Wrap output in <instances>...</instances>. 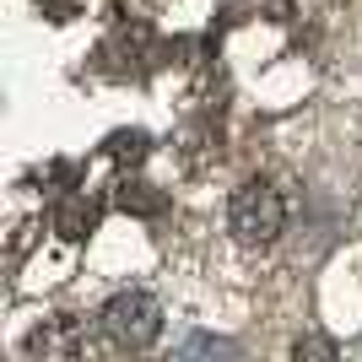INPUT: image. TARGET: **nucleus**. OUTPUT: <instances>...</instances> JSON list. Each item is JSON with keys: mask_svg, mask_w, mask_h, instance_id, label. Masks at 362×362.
<instances>
[{"mask_svg": "<svg viewBox=\"0 0 362 362\" xmlns=\"http://www.w3.org/2000/svg\"><path fill=\"white\" fill-rule=\"evenodd\" d=\"M98 325H103V335L114 346L141 351V346H151V341L163 335V303L151 298L146 287H124V292H114V298L103 303Z\"/></svg>", "mask_w": 362, "mask_h": 362, "instance_id": "1", "label": "nucleus"}, {"mask_svg": "<svg viewBox=\"0 0 362 362\" xmlns=\"http://www.w3.org/2000/svg\"><path fill=\"white\" fill-rule=\"evenodd\" d=\"M227 216H233V233H238L243 243H271L276 233L287 227V200H281V189H276L271 179H243L238 189H233Z\"/></svg>", "mask_w": 362, "mask_h": 362, "instance_id": "2", "label": "nucleus"}, {"mask_svg": "<svg viewBox=\"0 0 362 362\" xmlns=\"http://www.w3.org/2000/svg\"><path fill=\"white\" fill-rule=\"evenodd\" d=\"M87 357V325L76 314H54L28 335V362H81Z\"/></svg>", "mask_w": 362, "mask_h": 362, "instance_id": "3", "label": "nucleus"}, {"mask_svg": "<svg viewBox=\"0 0 362 362\" xmlns=\"http://www.w3.org/2000/svg\"><path fill=\"white\" fill-rule=\"evenodd\" d=\"M151 54H157V38H151L146 22H119L103 44V60H119V71H141Z\"/></svg>", "mask_w": 362, "mask_h": 362, "instance_id": "4", "label": "nucleus"}, {"mask_svg": "<svg viewBox=\"0 0 362 362\" xmlns=\"http://www.w3.org/2000/svg\"><path fill=\"white\" fill-rule=\"evenodd\" d=\"M98 216H103V206L87 195V189H65L60 206H54V233H60L65 243H81L98 227Z\"/></svg>", "mask_w": 362, "mask_h": 362, "instance_id": "5", "label": "nucleus"}, {"mask_svg": "<svg viewBox=\"0 0 362 362\" xmlns=\"http://www.w3.org/2000/svg\"><path fill=\"white\" fill-rule=\"evenodd\" d=\"M168 362H238V346L227 341V335H211V330H189L173 346Z\"/></svg>", "mask_w": 362, "mask_h": 362, "instance_id": "6", "label": "nucleus"}, {"mask_svg": "<svg viewBox=\"0 0 362 362\" xmlns=\"http://www.w3.org/2000/svg\"><path fill=\"white\" fill-rule=\"evenodd\" d=\"M114 206H119V211H130V216H157L168 200H163V189H157V184H146V179H119Z\"/></svg>", "mask_w": 362, "mask_h": 362, "instance_id": "7", "label": "nucleus"}, {"mask_svg": "<svg viewBox=\"0 0 362 362\" xmlns=\"http://www.w3.org/2000/svg\"><path fill=\"white\" fill-rule=\"evenodd\" d=\"M103 151H108V157H114L119 168H136V163H146L151 136H146V130H114V136L103 141Z\"/></svg>", "mask_w": 362, "mask_h": 362, "instance_id": "8", "label": "nucleus"}, {"mask_svg": "<svg viewBox=\"0 0 362 362\" xmlns=\"http://www.w3.org/2000/svg\"><path fill=\"white\" fill-rule=\"evenodd\" d=\"M292 362H341V351H335V341L330 335H303L298 346H292Z\"/></svg>", "mask_w": 362, "mask_h": 362, "instance_id": "9", "label": "nucleus"}, {"mask_svg": "<svg viewBox=\"0 0 362 362\" xmlns=\"http://www.w3.org/2000/svg\"><path fill=\"white\" fill-rule=\"evenodd\" d=\"M44 6L49 22H71V16H81V0H38Z\"/></svg>", "mask_w": 362, "mask_h": 362, "instance_id": "10", "label": "nucleus"}]
</instances>
